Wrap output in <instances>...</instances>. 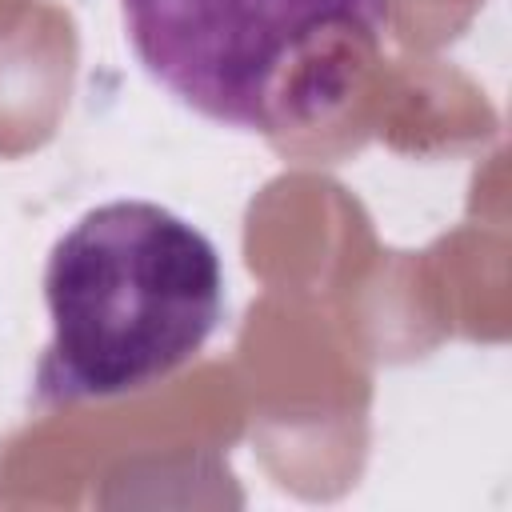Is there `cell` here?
I'll list each match as a JSON object with an SVG mask.
<instances>
[{
  "instance_id": "obj_1",
  "label": "cell",
  "mask_w": 512,
  "mask_h": 512,
  "mask_svg": "<svg viewBox=\"0 0 512 512\" xmlns=\"http://www.w3.org/2000/svg\"><path fill=\"white\" fill-rule=\"evenodd\" d=\"M48 404L140 392L184 368L224 316L216 244L156 200H108L56 236L44 264Z\"/></svg>"
},
{
  "instance_id": "obj_2",
  "label": "cell",
  "mask_w": 512,
  "mask_h": 512,
  "mask_svg": "<svg viewBox=\"0 0 512 512\" xmlns=\"http://www.w3.org/2000/svg\"><path fill=\"white\" fill-rule=\"evenodd\" d=\"M388 0H120L140 68L184 108L244 132L276 124V76L332 28L372 36Z\"/></svg>"
}]
</instances>
